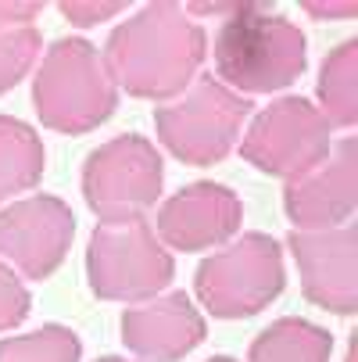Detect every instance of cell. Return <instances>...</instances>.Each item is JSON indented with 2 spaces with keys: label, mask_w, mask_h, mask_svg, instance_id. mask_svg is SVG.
I'll list each match as a JSON object with an SVG mask.
<instances>
[{
  "label": "cell",
  "mask_w": 358,
  "mask_h": 362,
  "mask_svg": "<svg viewBox=\"0 0 358 362\" xmlns=\"http://www.w3.org/2000/svg\"><path fill=\"white\" fill-rule=\"evenodd\" d=\"M97 362H136V358H122V355H100Z\"/></svg>",
  "instance_id": "cell-23"
},
{
  "label": "cell",
  "mask_w": 358,
  "mask_h": 362,
  "mask_svg": "<svg viewBox=\"0 0 358 362\" xmlns=\"http://www.w3.org/2000/svg\"><path fill=\"white\" fill-rule=\"evenodd\" d=\"M283 244L269 233H240L215 255H204L193 273V294L215 320H251L283 294Z\"/></svg>",
  "instance_id": "cell-5"
},
{
  "label": "cell",
  "mask_w": 358,
  "mask_h": 362,
  "mask_svg": "<svg viewBox=\"0 0 358 362\" xmlns=\"http://www.w3.org/2000/svg\"><path fill=\"white\" fill-rule=\"evenodd\" d=\"M319 115L337 129H354L358 126V40L337 43L319 65V83H316V100Z\"/></svg>",
  "instance_id": "cell-14"
},
{
  "label": "cell",
  "mask_w": 358,
  "mask_h": 362,
  "mask_svg": "<svg viewBox=\"0 0 358 362\" xmlns=\"http://www.w3.org/2000/svg\"><path fill=\"white\" fill-rule=\"evenodd\" d=\"M283 247L297 266L301 294L316 308L344 320L358 313V226L290 230Z\"/></svg>",
  "instance_id": "cell-10"
},
{
  "label": "cell",
  "mask_w": 358,
  "mask_h": 362,
  "mask_svg": "<svg viewBox=\"0 0 358 362\" xmlns=\"http://www.w3.org/2000/svg\"><path fill=\"white\" fill-rule=\"evenodd\" d=\"M358 209V136L344 133L319 165L283 180V212L294 230H333Z\"/></svg>",
  "instance_id": "cell-12"
},
{
  "label": "cell",
  "mask_w": 358,
  "mask_h": 362,
  "mask_svg": "<svg viewBox=\"0 0 358 362\" xmlns=\"http://www.w3.org/2000/svg\"><path fill=\"white\" fill-rule=\"evenodd\" d=\"M150 226H155L158 240L169 251H183V255L219 251L244 226V201L226 183L197 180L179 187L172 197H165L158 219Z\"/></svg>",
  "instance_id": "cell-11"
},
{
  "label": "cell",
  "mask_w": 358,
  "mask_h": 362,
  "mask_svg": "<svg viewBox=\"0 0 358 362\" xmlns=\"http://www.w3.org/2000/svg\"><path fill=\"white\" fill-rule=\"evenodd\" d=\"M301 11L309 18H319V22H333V18H354L358 4L354 0H347V4H319V0H304Z\"/></svg>",
  "instance_id": "cell-22"
},
{
  "label": "cell",
  "mask_w": 358,
  "mask_h": 362,
  "mask_svg": "<svg viewBox=\"0 0 358 362\" xmlns=\"http://www.w3.org/2000/svg\"><path fill=\"white\" fill-rule=\"evenodd\" d=\"M47 169V147L40 133L15 119L0 115V204L32 190Z\"/></svg>",
  "instance_id": "cell-16"
},
{
  "label": "cell",
  "mask_w": 358,
  "mask_h": 362,
  "mask_svg": "<svg viewBox=\"0 0 358 362\" xmlns=\"http://www.w3.org/2000/svg\"><path fill=\"white\" fill-rule=\"evenodd\" d=\"M254 105L222 86L212 72L197 76L179 97L155 108L158 144L193 169H212L240 144Z\"/></svg>",
  "instance_id": "cell-4"
},
{
  "label": "cell",
  "mask_w": 358,
  "mask_h": 362,
  "mask_svg": "<svg viewBox=\"0 0 358 362\" xmlns=\"http://www.w3.org/2000/svg\"><path fill=\"white\" fill-rule=\"evenodd\" d=\"M119 334L136 362H183L204 344L208 323L186 291H165L150 301L126 305Z\"/></svg>",
  "instance_id": "cell-13"
},
{
  "label": "cell",
  "mask_w": 358,
  "mask_h": 362,
  "mask_svg": "<svg viewBox=\"0 0 358 362\" xmlns=\"http://www.w3.org/2000/svg\"><path fill=\"white\" fill-rule=\"evenodd\" d=\"M29 308H32V294L25 280L11 266L0 262V334L22 327L29 320Z\"/></svg>",
  "instance_id": "cell-19"
},
{
  "label": "cell",
  "mask_w": 358,
  "mask_h": 362,
  "mask_svg": "<svg viewBox=\"0 0 358 362\" xmlns=\"http://www.w3.org/2000/svg\"><path fill=\"white\" fill-rule=\"evenodd\" d=\"M333 126L319 115L309 97L283 93L265 108H254L247 129L240 133V158L265 176L294 180L319 165L333 151Z\"/></svg>",
  "instance_id": "cell-8"
},
{
  "label": "cell",
  "mask_w": 358,
  "mask_h": 362,
  "mask_svg": "<svg viewBox=\"0 0 358 362\" xmlns=\"http://www.w3.org/2000/svg\"><path fill=\"white\" fill-rule=\"evenodd\" d=\"M204 362H240V358H233V355H212V358H204Z\"/></svg>",
  "instance_id": "cell-24"
},
{
  "label": "cell",
  "mask_w": 358,
  "mask_h": 362,
  "mask_svg": "<svg viewBox=\"0 0 358 362\" xmlns=\"http://www.w3.org/2000/svg\"><path fill=\"white\" fill-rule=\"evenodd\" d=\"M76 240V212L58 194H29L0 209V262L22 280H47L61 269Z\"/></svg>",
  "instance_id": "cell-9"
},
{
  "label": "cell",
  "mask_w": 358,
  "mask_h": 362,
  "mask_svg": "<svg viewBox=\"0 0 358 362\" xmlns=\"http://www.w3.org/2000/svg\"><path fill=\"white\" fill-rule=\"evenodd\" d=\"M0 362H83V341L65 323H47L0 341Z\"/></svg>",
  "instance_id": "cell-17"
},
{
  "label": "cell",
  "mask_w": 358,
  "mask_h": 362,
  "mask_svg": "<svg viewBox=\"0 0 358 362\" xmlns=\"http://www.w3.org/2000/svg\"><path fill=\"white\" fill-rule=\"evenodd\" d=\"M32 108L43 129L83 136L119 112V90L105 69L100 47L86 36L54 40L32 69Z\"/></svg>",
  "instance_id": "cell-3"
},
{
  "label": "cell",
  "mask_w": 358,
  "mask_h": 362,
  "mask_svg": "<svg viewBox=\"0 0 358 362\" xmlns=\"http://www.w3.org/2000/svg\"><path fill=\"white\" fill-rule=\"evenodd\" d=\"M79 187L97 223L140 219L165 194V158L155 140L119 133L86 154Z\"/></svg>",
  "instance_id": "cell-7"
},
{
  "label": "cell",
  "mask_w": 358,
  "mask_h": 362,
  "mask_svg": "<svg viewBox=\"0 0 358 362\" xmlns=\"http://www.w3.org/2000/svg\"><path fill=\"white\" fill-rule=\"evenodd\" d=\"M43 36L36 25H0V97L11 93L40 62Z\"/></svg>",
  "instance_id": "cell-18"
},
{
  "label": "cell",
  "mask_w": 358,
  "mask_h": 362,
  "mask_svg": "<svg viewBox=\"0 0 358 362\" xmlns=\"http://www.w3.org/2000/svg\"><path fill=\"white\" fill-rule=\"evenodd\" d=\"M215 79L240 97L283 93L309 69V36L304 29L273 11V4H254L219 22L215 43Z\"/></svg>",
  "instance_id": "cell-2"
},
{
  "label": "cell",
  "mask_w": 358,
  "mask_h": 362,
  "mask_svg": "<svg viewBox=\"0 0 358 362\" xmlns=\"http://www.w3.org/2000/svg\"><path fill=\"white\" fill-rule=\"evenodd\" d=\"M58 11H61L65 22L90 29V25L119 18L122 11H129V4H122V0H65V4H58Z\"/></svg>",
  "instance_id": "cell-20"
},
{
  "label": "cell",
  "mask_w": 358,
  "mask_h": 362,
  "mask_svg": "<svg viewBox=\"0 0 358 362\" xmlns=\"http://www.w3.org/2000/svg\"><path fill=\"white\" fill-rule=\"evenodd\" d=\"M333 334L312 320L283 316L269 323L247 348V362H330Z\"/></svg>",
  "instance_id": "cell-15"
},
{
  "label": "cell",
  "mask_w": 358,
  "mask_h": 362,
  "mask_svg": "<svg viewBox=\"0 0 358 362\" xmlns=\"http://www.w3.org/2000/svg\"><path fill=\"white\" fill-rule=\"evenodd\" d=\"M100 58L119 93L165 105L201 76L208 33L179 4H143L108 33Z\"/></svg>",
  "instance_id": "cell-1"
},
{
  "label": "cell",
  "mask_w": 358,
  "mask_h": 362,
  "mask_svg": "<svg viewBox=\"0 0 358 362\" xmlns=\"http://www.w3.org/2000/svg\"><path fill=\"white\" fill-rule=\"evenodd\" d=\"M176 276V258L158 240L155 226L140 219L97 223L86 244V280L100 301L140 305L165 294Z\"/></svg>",
  "instance_id": "cell-6"
},
{
  "label": "cell",
  "mask_w": 358,
  "mask_h": 362,
  "mask_svg": "<svg viewBox=\"0 0 358 362\" xmlns=\"http://www.w3.org/2000/svg\"><path fill=\"white\" fill-rule=\"evenodd\" d=\"M47 11L40 0H0V25H36V18Z\"/></svg>",
  "instance_id": "cell-21"
}]
</instances>
